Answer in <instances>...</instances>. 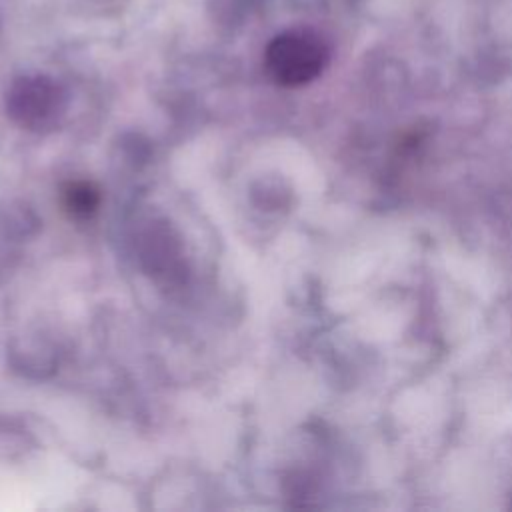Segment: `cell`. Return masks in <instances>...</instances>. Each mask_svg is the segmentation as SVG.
<instances>
[{"mask_svg": "<svg viewBox=\"0 0 512 512\" xmlns=\"http://www.w3.org/2000/svg\"><path fill=\"white\" fill-rule=\"evenodd\" d=\"M328 62V48L308 30H290L276 36L264 54L270 78L280 86H302L314 80Z\"/></svg>", "mask_w": 512, "mask_h": 512, "instance_id": "cell-1", "label": "cell"}, {"mask_svg": "<svg viewBox=\"0 0 512 512\" xmlns=\"http://www.w3.org/2000/svg\"><path fill=\"white\" fill-rule=\"evenodd\" d=\"M62 202L70 216L90 218L100 206V190L88 180H72L62 190Z\"/></svg>", "mask_w": 512, "mask_h": 512, "instance_id": "cell-3", "label": "cell"}, {"mask_svg": "<svg viewBox=\"0 0 512 512\" xmlns=\"http://www.w3.org/2000/svg\"><path fill=\"white\" fill-rule=\"evenodd\" d=\"M66 108L62 86L42 74L16 78L6 92V112L22 128H52Z\"/></svg>", "mask_w": 512, "mask_h": 512, "instance_id": "cell-2", "label": "cell"}]
</instances>
